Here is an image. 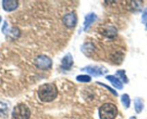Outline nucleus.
Returning a JSON list of instances; mask_svg holds the SVG:
<instances>
[{"label":"nucleus","mask_w":147,"mask_h":119,"mask_svg":"<svg viewBox=\"0 0 147 119\" xmlns=\"http://www.w3.org/2000/svg\"><path fill=\"white\" fill-rule=\"evenodd\" d=\"M38 98L43 102H51L56 98L58 90L53 83H45L40 85L38 90Z\"/></svg>","instance_id":"f257e3e1"},{"label":"nucleus","mask_w":147,"mask_h":119,"mask_svg":"<svg viewBox=\"0 0 147 119\" xmlns=\"http://www.w3.org/2000/svg\"><path fill=\"white\" fill-rule=\"evenodd\" d=\"M118 114V108L113 103H105L99 109L100 119H115Z\"/></svg>","instance_id":"f03ea898"},{"label":"nucleus","mask_w":147,"mask_h":119,"mask_svg":"<svg viewBox=\"0 0 147 119\" xmlns=\"http://www.w3.org/2000/svg\"><path fill=\"white\" fill-rule=\"evenodd\" d=\"M30 114L29 108L24 103H20L14 108L12 119H29Z\"/></svg>","instance_id":"7ed1b4c3"},{"label":"nucleus","mask_w":147,"mask_h":119,"mask_svg":"<svg viewBox=\"0 0 147 119\" xmlns=\"http://www.w3.org/2000/svg\"><path fill=\"white\" fill-rule=\"evenodd\" d=\"M34 63L37 68L40 70L50 69L52 66L51 59L44 55L38 56L35 58Z\"/></svg>","instance_id":"20e7f679"},{"label":"nucleus","mask_w":147,"mask_h":119,"mask_svg":"<svg viewBox=\"0 0 147 119\" xmlns=\"http://www.w3.org/2000/svg\"><path fill=\"white\" fill-rule=\"evenodd\" d=\"M2 32H3L4 34L6 35L7 37L12 39V40L17 39L20 35V29L18 28L12 27L11 29H8L7 22H5V23H4L3 27H2Z\"/></svg>","instance_id":"39448f33"},{"label":"nucleus","mask_w":147,"mask_h":119,"mask_svg":"<svg viewBox=\"0 0 147 119\" xmlns=\"http://www.w3.org/2000/svg\"><path fill=\"white\" fill-rule=\"evenodd\" d=\"M62 21H63V23L64 24L65 26L67 27H74L77 22V15L74 12L68 13L63 17Z\"/></svg>","instance_id":"423d86ee"},{"label":"nucleus","mask_w":147,"mask_h":119,"mask_svg":"<svg viewBox=\"0 0 147 119\" xmlns=\"http://www.w3.org/2000/svg\"><path fill=\"white\" fill-rule=\"evenodd\" d=\"M82 71H86L93 76H100L103 75L107 72V70L104 67H91L88 66L82 69Z\"/></svg>","instance_id":"0eeeda50"},{"label":"nucleus","mask_w":147,"mask_h":119,"mask_svg":"<svg viewBox=\"0 0 147 119\" xmlns=\"http://www.w3.org/2000/svg\"><path fill=\"white\" fill-rule=\"evenodd\" d=\"M2 7L6 12H12L18 8V2L16 0H5L2 2Z\"/></svg>","instance_id":"6e6552de"},{"label":"nucleus","mask_w":147,"mask_h":119,"mask_svg":"<svg viewBox=\"0 0 147 119\" xmlns=\"http://www.w3.org/2000/svg\"><path fill=\"white\" fill-rule=\"evenodd\" d=\"M117 33L118 31H117L116 28L113 26L107 27L104 28L101 32L103 35L111 39L114 38L117 35Z\"/></svg>","instance_id":"1a4fd4ad"},{"label":"nucleus","mask_w":147,"mask_h":119,"mask_svg":"<svg viewBox=\"0 0 147 119\" xmlns=\"http://www.w3.org/2000/svg\"><path fill=\"white\" fill-rule=\"evenodd\" d=\"M74 64V60L70 54H68L62 59L61 68L64 70H70Z\"/></svg>","instance_id":"9d476101"},{"label":"nucleus","mask_w":147,"mask_h":119,"mask_svg":"<svg viewBox=\"0 0 147 119\" xmlns=\"http://www.w3.org/2000/svg\"><path fill=\"white\" fill-rule=\"evenodd\" d=\"M96 19H97V15H96L94 13H91L86 15L85 19H84V31H87V29L90 28V27L91 26L92 24Z\"/></svg>","instance_id":"9b49d317"},{"label":"nucleus","mask_w":147,"mask_h":119,"mask_svg":"<svg viewBox=\"0 0 147 119\" xmlns=\"http://www.w3.org/2000/svg\"><path fill=\"white\" fill-rule=\"evenodd\" d=\"M106 79L108 80L113 84V85L115 88H118L119 90L122 89L123 87V86L122 82H121L118 78L113 76V75H108V76L106 77Z\"/></svg>","instance_id":"f8f14e48"},{"label":"nucleus","mask_w":147,"mask_h":119,"mask_svg":"<svg viewBox=\"0 0 147 119\" xmlns=\"http://www.w3.org/2000/svg\"><path fill=\"white\" fill-rule=\"evenodd\" d=\"M134 108L135 110L137 113H141L144 108V103H143L142 99L140 98H136L134 100Z\"/></svg>","instance_id":"ddd939ff"},{"label":"nucleus","mask_w":147,"mask_h":119,"mask_svg":"<svg viewBox=\"0 0 147 119\" xmlns=\"http://www.w3.org/2000/svg\"><path fill=\"white\" fill-rule=\"evenodd\" d=\"M94 50V46L93 45L92 43H86L82 47V51L84 53V54L87 55V56H89V55H90L92 53V52Z\"/></svg>","instance_id":"4468645a"},{"label":"nucleus","mask_w":147,"mask_h":119,"mask_svg":"<svg viewBox=\"0 0 147 119\" xmlns=\"http://www.w3.org/2000/svg\"><path fill=\"white\" fill-rule=\"evenodd\" d=\"M8 115V107L5 103L0 102V117L6 118Z\"/></svg>","instance_id":"2eb2a0df"},{"label":"nucleus","mask_w":147,"mask_h":119,"mask_svg":"<svg viewBox=\"0 0 147 119\" xmlns=\"http://www.w3.org/2000/svg\"><path fill=\"white\" fill-rule=\"evenodd\" d=\"M121 102L125 108H128L131 105V99L128 94H123L121 96Z\"/></svg>","instance_id":"dca6fc26"},{"label":"nucleus","mask_w":147,"mask_h":119,"mask_svg":"<svg viewBox=\"0 0 147 119\" xmlns=\"http://www.w3.org/2000/svg\"><path fill=\"white\" fill-rule=\"evenodd\" d=\"M77 80L79 82H88L91 81V77L89 75H78L77 77Z\"/></svg>","instance_id":"f3484780"},{"label":"nucleus","mask_w":147,"mask_h":119,"mask_svg":"<svg viewBox=\"0 0 147 119\" xmlns=\"http://www.w3.org/2000/svg\"><path fill=\"white\" fill-rule=\"evenodd\" d=\"M116 75H118L120 77V78L122 79V80L124 82L127 83L128 82V80L127 76L125 75V70H118L116 72Z\"/></svg>","instance_id":"a211bd4d"},{"label":"nucleus","mask_w":147,"mask_h":119,"mask_svg":"<svg viewBox=\"0 0 147 119\" xmlns=\"http://www.w3.org/2000/svg\"><path fill=\"white\" fill-rule=\"evenodd\" d=\"M141 21H142V23L145 25L146 29L147 30V7L144 9V12H143L142 17H141Z\"/></svg>","instance_id":"6ab92c4d"},{"label":"nucleus","mask_w":147,"mask_h":119,"mask_svg":"<svg viewBox=\"0 0 147 119\" xmlns=\"http://www.w3.org/2000/svg\"><path fill=\"white\" fill-rule=\"evenodd\" d=\"M98 83H99V84H100V85H103V86H104V87H105V88H107V89H109V90H110V91L111 92V93H112L113 94H114V95H115V96H118V93H116V91H115V90H113V89H112V88H110V87H109V86H107V85H105L104 83H100V82H98Z\"/></svg>","instance_id":"aec40b11"},{"label":"nucleus","mask_w":147,"mask_h":119,"mask_svg":"<svg viewBox=\"0 0 147 119\" xmlns=\"http://www.w3.org/2000/svg\"><path fill=\"white\" fill-rule=\"evenodd\" d=\"M130 119H136V118L135 116H133V117L130 118Z\"/></svg>","instance_id":"412c9836"},{"label":"nucleus","mask_w":147,"mask_h":119,"mask_svg":"<svg viewBox=\"0 0 147 119\" xmlns=\"http://www.w3.org/2000/svg\"><path fill=\"white\" fill-rule=\"evenodd\" d=\"M1 21H2V17H0V23H1Z\"/></svg>","instance_id":"4be33fe9"}]
</instances>
